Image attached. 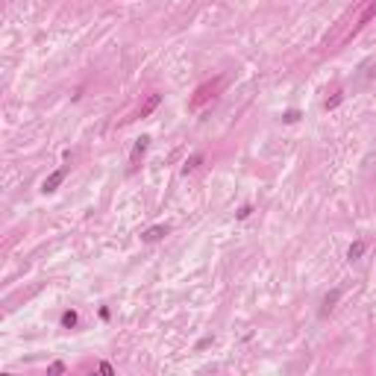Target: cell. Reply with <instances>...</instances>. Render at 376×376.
<instances>
[{"label":"cell","instance_id":"6da1fadb","mask_svg":"<svg viewBox=\"0 0 376 376\" xmlns=\"http://www.w3.org/2000/svg\"><path fill=\"white\" fill-rule=\"evenodd\" d=\"M220 86H223V77L212 80V83H206V86H200V89H197V94L191 97V109H197V106H203L209 97H215V92H218Z\"/></svg>","mask_w":376,"mask_h":376},{"label":"cell","instance_id":"7a4b0ae2","mask_svg":"<svg viewBox=\"0 0 376 376\" xmlns=\"http://www.w3.org/2000/svg\"><path fill=\"white\" fill-rule=\"evenodd\" d=\"M68 171H71L68 165H65V168H59V171H53V174H50V177H47V180L41 183V191H44V194H53V191H56V188H59V186L65 183Z\"/></svg>","mask_w":376,"mask_h":376},{"label":"cell","instance_id":"3957f363","mask_svg":"<svg viewBox=\"0 0 376 376\" xmlns=\"http://www.w3.org/2000/svg\"><path fill=\"white\" fill-rule=\"evenodd\" d=\"M165 235H168V226H165V223H156V226H150V229L141 232V241H144V244H153V241H162Z\"/></svg>","mask_w":376,"mask_h":376},{"label":"cell","instance_id":"277c9868","mask_svg":"<svg viewBox=\"0 0 376 376\" xmlns=\"http://www.w3.org/2000/svg\"><path fill=\"white\" fill-rule=\"evenodd\" d=\"M374 15H376V0H371V3L365 6V12L359 15V21H356V27H353V32H359L362 27H365V24H368V21H371V18H374Z\"/></svg>","mask_w":376,"mask_h":376},{"label":"cell","instance_id":"5b68a950","mask_svg":"<svg viewBox=\"0 0 376 376\" xmlns=\"http://www.w3.org/2000/svg\"><path fill=\"white\" fill-rule=\"evenodd\" d=\"M341 300V288H332L326 297H323V309H320V314H329L332 309H335V303Z\"/></svg>","mask_w":376,"mask_h":376},{"label":"cell","instance_id":"8992f818","mask_svg":"<svg viewBox=\"0 0 376 376\" xmlns=\"http://www.w3.org/2000/svg\"><path fill=\"white\" fill-rule=\"evenodd\" d=\"M159 103H162V94H150L147 97V103L141 106V112H138V118H147V115H153L159 109Z\"/></svg>","mask_w":376,"mask_h":376},{"label":"cell","instance_id":"52a82bcc","mask_svg":"<svg viewBox=\"0 0 376 376\" xmlns=\"http://www.w3.org/2000/svg\"><path fill=\"white\" fill-rule=\"evenodd\" d=\"M365 250H368V244H365V241H353V244H350V250H347V259H350V262H359V259L365 256Z\"/></svg>","mask_w":376,"mask_h":376},{"label":"cell","instance_id":"ba28073f","mask_svg":"<svg viewBox=\"0 0 376 376\" xmlns=\"http://www.w3.org/2000/svg\"><path fill=\"white\" fill-rule=\"evenodd\" d=\"M147 144H150V138H147V135H141V138L135 141V150H132V165H129V171H135V162H138V156L147 150Z\"/></svg>","mask_w":376,"mask_h":376},{"label":"cell","instance_id":"9c48e42d","mask_svg":"<svg viewBox=\"0 0 376 376\" xmlns=\"http://www.w3.org/2000/svg\"><path fill=\"white\" fill-rule=\"evenodd\" d=\"M200 162H203V156H200V153H194V156H191L186 165H183V174H191V171H197V168H200Z\"/></svg>","mask_w":376,"mask_h":376},{"label":"cell","instance_id":"30bf717a","mask_svg":"<svg viewBox=\"0 0 376 376\" xmlns=\"http://www.w3.org/2000/svg\"><path fill=\"white\" fill-rule=\"evenodd\" d=\"M77 320H80V317H77L74 309H68V312L62 314V326H65V329H74V326H77Z\"/></svg>","mask_w":376,"mask_h":376},{"label":"cell","instance_id":"8fae6325","mask_svg":"<svg viewBox=\"0 0 376 376\" xmlns=\"http://www.w3.org/2000/svg\"><path fill=\"white\" fill-rule=\"evenodd\" d=\"M359 71H362V80H371V77L376 74V59H368V62L362 65Z\"/></svg>","mask_w":376,"mask_h":376},{"label":"cell","instance_id":"7c38bea8","mask_svg":"<svg viewBox=\"0 0 376 376\" xmlns=\"http://www.w3.org/2000/svg\"><path fill=\"white\" fill-rule=\"evenodd\" d=\"M341 100H344V94L338 92V94H335V97H329V100H326L323 106H326V109H338V106H341Z\"/></svg>","mask_w":376,"mask_h":376},{"label":"cell","instance_id":"4fadbf2b","mask_svg":"<svg viewBox=\"0 0 376 376\" xmlns=\"http://www.w3.org/2000/svg\"><path fill=\"white\" fill-rule=\"evenodd\" d=\"M282 121H285V124H294V121H300V112H297V109H288V112L282 115Z\"/></svg>","mask_w":376,"mask_h":376},{"label":"cell","instance_id":"5bb4252c","mask_svg":"<svg viewBox=\"0 0 376 376\" xmlns=\"http://www.w3.org/2000/svg\"><path fill=\"white\" fill-rule=\"evenodd\" d=\"M250 212H253L250 206H241V209L235 212V218H238V220H244V218H250Z\"/></svg>","mask_w":376,"mask_h":376},{"label":"cell","instance_id":"9a60e30c","mask_svg":"<svg viewBox=\"0 0 376 376\" xmlns=\"http://www.w3.org/2000/svg\"><path fill=\"white\" fill-rule=\"evenodd\" d=\"M47 371H50V374H65V365H62V362H53Z\"/></svg>","mask_w":376,"mask_h":376},{"label":"cell","instance_id":"2e32d148","mask_svg":"<svg viewBox=\"0 0 376 376\" xmlns=\"http://www.w3.org/2000/svg\"><path fill=\"white\" fill-rule=\"evenodd\" d=\"M100 374L112 376V374H115V371H112V365H109V362H100Z\"/></svg>","mask_w":376,"mask_h":376}]
</instances>
